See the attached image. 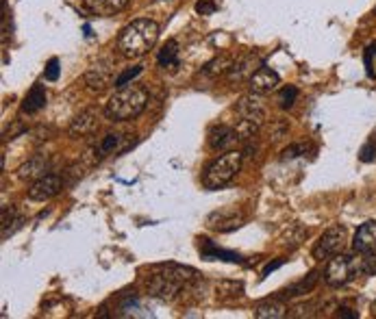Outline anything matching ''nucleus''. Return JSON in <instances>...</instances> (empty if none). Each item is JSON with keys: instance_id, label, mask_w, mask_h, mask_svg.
Masks as SVG:
<instances>
[{"instance_id": "c85d7f7f", "label": "nucleus", "mask_w": 376, "mask_h": 319, "mask_svg": "<svg viewBox=\"0 0 376 319\" xmlns=\"http://www.w3.org/2000/svg\"><path fill=\"white\" fill-rule=\"evenodd\" d=\"M298 98V90L294 85H288V87H283L281 94H279V104H281V109H292L294 102Z\"/></svg>"}, {"instance_id": "4be33fe9", "label": "nucleus", "mask_w": 376, "mask_h": 319, "mask_svg": "<svg viewBox=\"0 0 376 319\" xmlns=\"http://www.w3.org/2000/svg\"><path fill=\"white\" fill-rule=\"evenodd\" d=\"M216 295L220 302L230 304L244 295V282L242 280H220L216 285Z\"/></svg>"}, {"instance_id": "f03ea898", "label": "nucleus", "mask_w": 376, "mask_h": 319, "mask_svg": "<svg viewBox=\"0 0 376 319\" xmlns=\"http://www.w3.org/2000/svg\"><path fill=\"white\" fill-rule=\"evenodd\" d=\"M159 24L150 17H139V20H133L131 24H127L122 28L120 38H118V50L122 57L127 59H139L148 55V50L155 48L157 40H159Z\"/></svg>"}, {"instance_id": "0eeeda50", "label": "nucleus", "mask_w": 376, "mask_h": 319, "mask_svg": "<svg viewBox=\"0 0 376 319\" xmlns=\"http://www.w3.org/2000/svg\"><path fill=\"white\" fill-rule=\"evenodd\" d=\"M246 215L240 208H220L213 211L207 218V226L211 230H218V233H230V230H237L240 226H244Z\"/></svg>"}, {"instance_id": "f704fd0d", "label": "nucleus", "mask_w": 376, "mask_h": 319, "mask_svg": "<svg viewBox=\"0 0 376 319\" xmlns=\"http://www.w3.org/2000/svg\"><path fill=\"white\" fill-rule=\"evenodd\" d=\"M216 9H218L216 0H198V3H196V11H198L201 15H213Z\"/></svg>"}, {"instance_id": "393cba45", "label": "nucleus", "mask_w": 376, "mask_h": 319, "mask_svg": "<svg viewBox=\"0 0 376 319\" xmlns=\"http://www.w3.org/2000/svg\"><path fill=\"white\" fill-rule=\"evenodd\" d=\"M131 144H124V137L122 135H116V133H111V135H107L102 141H100V146H98V156L102 158V156H107V154H113V152H122V150H127Z\"/></svg>"}, {"instance_id": "9d476101", "label": "nucleus", "mask_w": 376, "mask_h": 319, "mask_svg": "<svg viewBox=\"0 0 376 319\" xmlns=\"http://www.w3.org/2000/svg\"><path fill=\"white\" fill-rule=\"evenodd\" d=\"M111 72H113V67L109 61H96L94 65H89L87 67V72H85V87L92 94H100L104 92L107 87L111 85Z\"/></svg>"}, {"instance_id": "6ab92c4d", "label": "nucleus", "mask_w": 376, "mask_h": 319, "mask_svg": "<svg viewBox=\"0 0 376 319\" xmlns=\"http://www.w3.org/2000/svg\"><path fill=\"white\" fill-rule=\"evenodd\" d=\"M307 235H309V228L304 226V224H300V222H294V224H290V226L281 233L279 245H281V247H288V250H296V247H298L304 239H307Z\"/></svg>"}, {"instance_id": "72a5a7b5", "label": "nucleus", "mask_w": 376, "mask_h": 319, "mask_svg": "<svg viewBox=\"0 0 376 319\" xmlns=\"http://www.w3.org/2000/svg\"><path fill=\"white\" fill-rule=\"evenodd\" d=\"M59 72H61V67H59V59H57V57H52V59L46 63L44 76H46V81H57V79H59Z\"/></svg>"}, {"instance_id": "4c0bfd02", "label": "nucleus", "mask_w": 376, "mask_h": 319, "mask_svg": "<svg viewBox=\"0 0 376 319\" xmlns=\"http://www.w3.org/2000/svg\"><path fill=\"white\" fill-rule=\"evenodd\" d=\"M285 261H288V259H279V261H274V263H267V265H265V270H263V276H270L274 270L281 268V265H283Z\"/></svg>"}, {"instance_id": "f257e3e1", "label": "nucleus", "mask_w": 376, "mask_h": 319, "mask_svg": "<svg viewBox=\"0 0 376 319\" xmlns=\"http://www.w3.org/2000/svg\"><path fill=\"white\" fill-rule=\"evenodd\" d=\"M201 278L203 274H198L194 268H187V265H166L161 272L148 276L146 291L148 295L161 300V302H172L183 293L187 285Z\"/></svg>"}, {"instance_id": "423d86ee", "label": "nucleus", "mask_w": 376, "mask_h": 319, "mask_svg": "<svg viewBox=\"0 0 376 319\" xmlns=\"http://www.w3.org/2000/svg\"><path fill=\"white\" fill-rule=\"evenodd\" d=\"M344 245H346V228L344 226H331L313 245V256L318 261L331 259V256L342 252Z\"/></svg>"}, {"instance_id": "f3484780", "label": "nucleus", "mask_w": 376, "mask_h": 319, "mask_svg": "<svg viewBox=\"0 0 376 319\" xmlns=\"http://www.w3.org/2000/svg\"><path fill=\"white\" fill-rule=\"evenodd\" d=\"M129 3L131 0H83V7L92 15L109 17V15H116L127 9Z\"/></svg>"}, {"instance_id": "bb28decb", "label": "nucleus", "mask_w": 376, "mask_h": 319, "mask_svg": "<svg viewBox=\"0 0 376 319\" xmlns=\"http://www.w3.org/2000/svg\"><path fill=\"white\" fill-rule=\"evenodd\" d=\"M176 55H178V44H176V40H170V42H166L164 48H161L157 61H159V65H164V67L176 65V63H178V61H176Z\"/></svg>"}, {"instance_id": "cd10ccee", "label": "nucleus", "mask_w": 376, "mask_h": 319, "mask_svg": "<svg viewBox=\"0 0 376 319\" xmlns=\"http://www.w3.org/2000/svg\"><path fill=\"white\" fill-rule=\"evenodd\" d=\"M307 152H315V148L311 144H292L281 152V161H288V158H298L304 156Z\"/></svg>"}, {"instance_id": "39448f33", "label": "nucleus", "mask_w": 376, "mask_h": 319, "mask_svg": "<svg viewBox=\"0 0 376 319\" xmlns=\"http://www.w3.org/2000/svg\"><path fill=\"white\" fill-rule=\"evenodd\" d=\"M361 272V261L352 254H335L331 256L327 270H324V282L329 287H342L350 282L357 274Z\"/></svg>"}, {"instance_id": "c9c22d12", "label": "nucleus", "mask_w": 376, "mask_h": 319, "mask_svg": "<svg viewBox=\"0 0 376 319\" xmlns=\"http://www.w3.org/2000/svg\"><path fill=\"white\" fill-rule=\"evenodd\" d=\"M372 59H376V44H370V46L366 48V67H368V74H370V76H374Z\"/></svg>"}, {"instance_id": "aec40b11", "label": "nucleus", "mask_w": 376, "mask_h": 319, "mask_svg": "<svg viewBox=\"0 0 376 319\" xmlns=\"http://www.w3.org/2000/svg\"><path fill=\"white\" fill-rule=\"evenodd\" d=\"M318 276H320L318 272H309V276H304L302 280L294 282L292 287L283 289L276 297H281V300H292V297H300V295L311 293V291L315 289V285H318Z\"/></svg>"}, {"instance_id": "5701e85b", "label": "nucleus", "mask_w": 376, "mask_h": 319, "mask_svg": "<svg viewBox=\"0 0 376 319\" xmlns=\"http://www.w3.org/2000/svg\"><path fill=\"white\" fill-rule=\"evenodd\" d=\"M44 106H46V90H44V85L35 83V85L31 87V92L26 94L24 102H22V111L29 113V115H33V113L42 111Z\"/></svg>"}, {"instance_id": "f8f14e48", "label": "nucleus", "mask_w": 376, "mask_h": 319, "mask_svg": "<svg viewBox=\"0 0 376 319\" xmlns=\"http://www.w3.org/2000/svg\"><path fill=\"white\" fill-rule=\"evenodd\" d=\"M240 135L235 131V126H226V124H218L209 131V146L216 152H228L235 150V146L240 144Z\"/></svg>"}, {"instance_id": "a211bd4d", "label": "nucleus", "mask_w": 376, "mask_h": 319, "mask_svg": "<svg viewBox=\"0 0 376 319\" xmlns=\"http://www.w3.org/2000/svg\"><path fill=\"white\" fill-rule=\"evenodd\" d=\"M198 250L205 259L209 261H228V263H244V259L237 254V252H230V250H224V247L216 245L209 239H198Z\"/></svg>"}, {"instance_id": "2f4dec72", "label": "nucleus", "mask_w": 376, "mask_h": 319, "mask_svg": "<svg viewBox=\"0 0 376 319\" xmlns=\"http://www.w3.org/2000/svg\"><path fill=\"white\" fill-rule=\"evenodd\" d=\"M359 158L363 163H372V161H376V135H372L370 139H368V144L361 148V152H359Z\"/></svg>"}, {"instance_id": "6e6552de", "label": "nucleus", "mask_w": 376, "mask_h": 319, "mask_svg": "<svg viewBox=\"0 0 376 319\" xmlns=\"http://www.w3.org/2000/svg\"><path fill=\"white\" fill-rule=\"evenodd\" d=\"M235 111L240 115V120H248L257 124V126H263L265 122V106H263V100H261V94H255L250 92L246 96H242L235 104Z\"/></svg>"}, {"instance_id": "ddd939ff", "label": "nucleus", "mask_w": 376, "mask_h": 319, "mask_svg": "<svg viewBox=\"0 0 376 319\" xmlns=\"http://www.w3.org/2000/svg\"><path fill=\"white\" fill-rule=\"evenodd\" d=\"M96 129H98V111H96V109H85V111H81L72 122H70L68 133H70V137L79 139V137L94 135Z\"/></svg>"}, {"instance_id": "20e7f679", "label": "nucleus", "mask_w": 376, "mask_h": 319, "mask_svg": "<svg viewBox=\"0 0 376 319\" xmlns=\"http://www.w3.org/2000/svg\"><path fill=\"white\" fill-rule=\"evenodd\" d=\"M242 163H244L242 150L222 152L218 158H213V161L205 167L203 185L207 189H222L224 185H228L233 179H235L237 172L242 170Z\"/></svg>"}, {"instance_id": "473e14b6", "label": "nucleus", "mask_w": 376, "mask_h": 319, "mask_svg": "<svg viewBox=\"0 0 376 319\" xmlns=\"http://www.w3.org/2000/svg\"><path fill=\"white\" fill-rule=\"evenodd\" d=\"M361 274L366 276H376V250L368 252L366 259H361Z\"/></svg>"}, {"instance_id": "1a4fd4ad", "label": "nucleus", "mask_w": 376, "mask_h": 319, "mask_svg": "<svg viewBox=\"0 0 376 319\" xmlns=\"http://www.w3.org/2000/svg\"><path fill=\"white\" fill-rule=\"evenodd\" d=\"M61 189H63V176L44 174L42 179H38L29 187V198L35 200V202H44V200L55 198Z\"/></svg>"}, {"instance_id": "2eb2a0df", "label": "nucleus", "mask_w": 376, "mask_h": 319, "mask_svg": "<svg viewBox=\"0 0 376 319\" xmlns=\"http://www.w3.org/2000/svg\"><path fill=\"white\" fill-rule=\"evenodd\" d=\"M50 170V158L46 154H35L29 161L17 167V179L20 181H38Z\"/></svg>"}, {"instance_id": "4468645a", "label": "nucleus", "mask_w": 376, "mask_h": 319, "mask_svg": "<svg viewBox=\"0 0 376 319\" xmlns=\"http://www.w3.org/2000/svg\"><path fill=\"white\" fill-rule=\"evenodd\" d=\"M279 85H281V76L274 72V69H270V67H263V65H261V67L257 69V72L253 74V79L248 81L250 92L261 94V96H265V94L274 92Z\"/></svg>"}, {"instance_id": "c756f323", "label": "nucleus", "mask_w": 376, "mask_h": 319, "mask_svg": "<svg viewBox=\"0 0 376 319\" xmlns=\"http://www.w3.org/2000/svg\"><path fill=\"white\" fill-rule=\"evenodd\" d=\"M141 65H133V67H127L124 72L116 79V83H113V87H118V90H122V87H127L133 79H137L139 74H141Z\"/></svg>"}, {"instance_id": "412c9836", "label": "nucleus", "mask_w": 376, "mask_h": 319, "mask_svg": "<svg viewBox=\"0 0 376 319\" xmlns=\"http://www.w3.org/2000/svg\"><path fill=\"white\" fill-rule=\"evenodd\" d=\"M288 315V306L281 302V297H272V300H263L255 306V317L257 319H283Z\"/></svg>"}, {"instance_id": "e433bc0d", "label": "nucleus", "mask_w": 376, "mask_h": 319, "mask_svg": "<svg viewBox=\"0 0 376 319\" xmlns=\"http://www.w3.org/2000/svg\"><path fill=\"white\" fill-rule=\"evenodd\" d=\"M337 317H342V319H357L359 317V313L357 311H352V309H346V306H342L337 311Z\"/></svg>"}, {"instance_id": "dca6fc26", "label": "nucleus", "mask_w": 376, "mask_h": 319, "mask_svg": "<svg viewBox=\"0 0 376 319\" xmlns=\"http://www.w3.org/2000/svg\"><path fill=\"white\" fill-rule=\"evenodd\" d=\"M352 250L359 254H368L376 250V222H366L357 228L354 239H352Z\"/></svg>"}, {"instance_id": "b1692460", "label": "nucleus", "mask_w": 376, "mask_h": 319, "mask_svg": "<svg viewBox=\"0 0 376 319\" xmlns=\"http://www.w3.org/2000/svg\"><path fill=\"white\" fill-rule=\"evenodd\" d=\"M233 63H235V57L228 55V52H222V55H218L216 59H211L205 67H203V74L205 76H222V74H228V69L233 67Z\"/></svg>"}, {"instance_id": "9b49d317", "label": "nucleus", "mask_w": 376, "mask_h": 319, "mask_svg": "<svg viewBox=\"0 0 376 319\" xmlns=\"http://www.w3.org/2000/svg\"><path fill=\"white\" fill-rule=\"evenodd\" d=\"M263 65V61L259 59V55H255V52H248V55H242L235 59V63H233V67L228 69V81L230 83H244V81H250L253 79V74L257 72V69Z\"/></svg>"}, {"instance_id": "a878e982", "label": "nucleus", "mask_w": 376, "mask_h": 319, "mask_svg": "<svg viewBox=\"0 0 376 319\" xmlns=\"http://www.w3.org/2000/svg\"><path fill=\"white\" fill-rule=\"evenodd\" d=\"M22 226V218L15 213L13 204H7L3 208V239H7L9 235H13L17 228Z\"/></svg>"}, {"instance_id": "7ed1b4c3", "label": "nucleus", "mask_w": 376, "mask_h": 319, "mask_svg": "<svg viewBox=\"0 0 376 319\" xmlns=\"http://www.w3.org/2000/svg\"><path fill=\"white\" fill-rule=\"evenodd\" d=\"M148 104V90L141 85H131L118 90L104 106V115L111 122L135 120Z\"/></svg>"}, {"instance_id": "7c9ffc66", "label": "nucleus", "mask_w": 376, "mask_h": 319, "mask_svg": "<svg viewBox=\"0 0 376 319\" xmlns=\"http://www.w3.org/2000/svg\"><path fill=\"white\" fill-rule=\"evenodd\" d=\"M288 122L285 120H272L270 122V131H267V135H270V141L274 144V141H279L281 137H285L288 135Z\"/></svg>"}]
</instances>
